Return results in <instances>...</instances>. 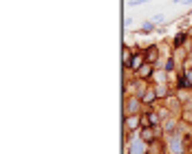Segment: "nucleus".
<instances>
[{"mask_svg": "<svg viewBox=\"0 0 192 154\" xmlns=\"http://www.w3.org/2000/svg\"><path fill=\"white\" fill-rule=\"evenodd\" d=\"M152 139V132L150 130H144V141H150Z\"/></svg>", "mask_w": 192, "mask_h": 154, "instance_id": "1", "label": "nucleus"}, {"mask_svg": "<svg viewBox=\"0 0 192 154\" xmlns=\"http://www.w3.org/2000/svg\"><path fill=\"white\" fill-rule=\"evenodd\" d=\"M144 2H148V0H130L133 7H139V4H144Z\"/></svg>", "mask_w": 192, "mask_h": 154, "instance_id": "2", "label": "nucleus"}, {"mask_svg": "<svg viewBox=\"0 0 192 154\" xmlns=\"http://www.w3.org/2000/svg\"><path fill=\"white\" fill-rule=\"evenodd\" d=\"M142 31H152V22H146V24L142 27Z\"/></svg>", "mask_w": 192, "mask_h": 154, "instance_id": "3", "label": "nucleus"}, {"mask_svg": "<svg viewBox=\"0 0 192 154\" xmlns=\"http://www.w3.org/2000/svg\"><path fill=\"white\" fill-rule=\"evenodd\" d=\"M126 123L130 125V128H135V125H137V119H126Z\"/></svg>", "mask_w": 192, "mask_h": 154, "instance_id": "4", "label": "nucleus"}, {"mask_svg": "<svg viewBox=\"0 0 192 154\" xmlns=\"http://www.w3.org/2000/svg\"><path fill=\"white\" fill-rule=\"evenodd\" d=\"M150 20H152V24H155V22H161V20H163V15L159 13V15H155V18H150Z\"/></svg>", "mask_w": 192, "mask_h": 154, "instance_id": "5", "label": "nucleus"}, {"mask_svg": "<svg viewBox=\"0 0 192 154\" xmlns=\"http://www.w3.org/2000/svg\"><path fill=\"white\" fill-rule=\"evenodd\" d=\"M139 75H142V77H146V75H148V66H144L142 71H139Z\"/></svg>", "mask_w": 192, "mask_h": 154, "instance_id": "6", "label": "nucleus"}, {"mask_svg": "<svg viewBox=\"0 0 192 154\" xmlns=\"http://www.w3.org/2000/svg\"><path fill=\"white\" fill-rule=\"evenodd\" d=\"M172 2H174V4H179V2H181V0H172Z\"/></svg>", "mask_w": 192, "mask_h": 154, "instance_id": "7", "label": "nucleus"}]
</instances>
